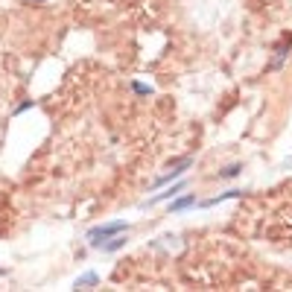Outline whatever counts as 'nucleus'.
<instances>
[{"label": "nucleus", "instance_id": "1", "mask_svg": "<svg viewBox=\"0 0 292 292\" xmlns=\"http://www.w3.org/2000/svg\"><path fill=\"white\" fill-rule=\"evenodd\" d=\"M129 231V222H123V219H114V222H105V225H97L88 231V243L97 249V246H102L108 237H117V234H126Z\"/></svg>", "mask_w": 292, "mask_h": 292}, {"label": "nucleus", "instance_id": "2", "mask_svg": "<svg viewBox=\"0 0 292 292\" xmlns=\"http://www.w3.org/2000/svg\"><path fill=\"white\" fill-rule=\"evenodd\" d=\"M190 164H193L190 158H184V161H178L175 167H172V169H169V172H167V175H161V178L155 181V187H164V184H169L172 178H178V175H184V169H187Z\"/></svg>", "mask_w": 292, "mask_h": 292}, {"label": "nucleus", "instance_id": "3", "mask_svg": "<svg viewBox=\"0 0 292 292\" xmlns=\"http://www.w3.org/2000/svg\"><path fill=\"white\" fill-rule=\"evenodd\" d=\"M97 284H99V275H97V272H85L82 278H76V284H73V287H76V290H94Z\"/></svg>", "mask_w": 292, "mask_h": 292}, {"label": "nucleus", "instance_id": "4", "mask_svg": "<svg viewBox=\"0 0 292 292\" xmlns=\"http://www.w3.org/2000/svg\"><path fill=\"white\" fill-rule=\"evenodd\" d=\"M190 205H196V196H181V199H175V202L169 205V210L178 213V210H184V208H190Z\"/></svg>", "mask_w": 292, "mask_h": 292}, {"label": "nucleus", "instance_id": "5", "mask_svg": "<svg viewBox=\"0 0 292 292\" xmlns=\"http://www.w3.org/2000/svg\"><path fill=\"white\" fill-rule=\"evenodd\" d=\"M181 187H184V184H172V187H169V190H167V193H158V196H155V199H149V202H146V205H158V202H164V199H172V196L178 193V190H181Z\"/></svg>", "mask_w": 292, "mask_h": 292}, {"label": "nucleus", "instance_id": "6", "mask_svg": "<svg viewBox=\"0 0 292 292\" xmlns=\"http://www.w3.org/2000/svg\"><path fill=\"white\" fill-rule=\"evenodd\" d=\"M237 172H240V167L234 164V167H228L225 172H222V178H231V175H237Z\"/></svg>", "mask_w": 292, "mask_h": 292}, {"label": "nucleus", "instance_id": "7", "mask_svg": "<svg viewBox=\"0 0 292 292\" xmlns=\"http://www.w3.org/2000/svg\"><path fill=\"white\" fill-rule=\"evenodd\" d=\"M134 91H137V94H152V88H146V85H140V82H134Z\"/></svg>", "mask_w": 292, "mask_h": 292}, {"label": "nucleus", "instance_id": "8", "mask_svg": "<svg viewBox=\"0 0 292 292\" xmlns=\"http://www.w3.org/2000/svg\"><path fill=\"white\" fill-rule=\"evenodd\" d=\"M38 3H44V0H38Z\"/></svg>", "mask_w": 292, "mask_h": 292}]
</instances>
